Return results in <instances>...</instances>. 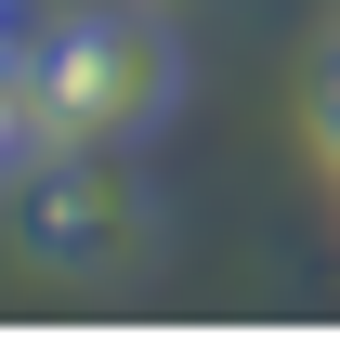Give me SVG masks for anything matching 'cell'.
I'll return each instance as SVG.
<instances>
[{
	"label": "cell",
	"mask_w": 340,
	"mask_h": 353,
	"mask_svg": "<svg viewBox=\"0 0 340 353\" xmlns=\"http://www.w3.org/2000/svg\"><path fill=\"white\" fill-rule=\"evenodd\" d=\"M183 105V39L157 13H66V26H26V118H39V157L52 144H144L157 118Z\"/></svg>",
	"instance_id": "6da1fadb"
},
{
	"label": "cell",
	"mask_w": 340,
	"mask_h": 353,
	"mask_svg": "<svg viewBox=\"0 0 340 353\" xmlns=\"http://www.w3.org/2000/svg\"><path fill=\"white\" fill-rule=\"evenodd\" d=\"M13 157H39V118H26V39L0 26V170Z\"/></svg>",
	"instance_id": "7a4b0ae2"
},
{
	"label": "cell",
	"mask_w": 340,
	"mask_h": 353,
	"mask_svg": "<svg viewBox=\"0 0 340 353\" xmlns=\"http://www.w3.org/2000/svg\"><path fill=\"white\" fill-rule=\"evenodd\" d=\"M314 118H328V157H340V52H328V79H314Z\"/></svg>",
	"instance_id": "3957f363"
},
{
	"label": "cell",
	"mask_w": 340,
	"mask_h": 353,
	"mask_svg": "<svg viewBox=\"0 0 340 353\" xmlns=\"http://www.w3.org/2000/svg\"><path fill=\"white\" fill-rule=\"evenodd\" d=\"M0 13H13V0H0Z\"/></svg>",
	"instance_id": "277c9868"
}]
</instances>
